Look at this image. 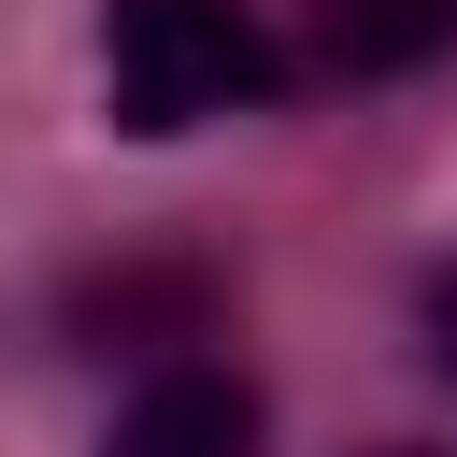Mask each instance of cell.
Instances as JSON below:
<instances>
[{"instance_id": "4", "label": "cell", "mask_w": 457, "mask_h": 457, "mask_svg": "<svg viewBox=\"0 0 457 457\" xmlns=\"http://www.w3.org/2000/svg\"><path fill=\"white\" fill-rule=\"evenodd\" d=\"M300 57H314V71H343V86H400V71L457 57V0H314Z\"/></svg>"}, {"instance_id": "6", "label": "cell", "mask_w": 457, "mask_h": 457, "mask_svg": "<svg viewBox=\"0 0 457 457\" xmlns=\"http://www.w3.org/2000/svg\"><path fill=\"white\" fill-rule=\"evenodd\" d=\"M357 457H443V443H357Z\"/></svg>"}, {"instance_id": "5", "label": "cell", "mask_w": 457, "mask_h": 457, "mask_svg": "<svg viewBox=\"0 0 457 457\" xmlns=\"http://www.w3.org/2000/svg\"><path fill=\"white\" fill-rule=\"evenodd\" d=\"M428 357L457 371V271H428Z\"/></svg>"}, {"instance_id": "1", "label": "cell", "mask_w": 457, "mask_h": 457, "mask_svg": "<svg viewBox=\"0 0 457 457\" xmlns=\"http://www.w3.org/2000/svg\"><path fill=\"white\" fill-rule=\"evenodd\" d=\"M286 86H300V57L257 0H100V129H129V143L271 114Z\"/></svg>"}, {"instance_id": "3", "label": "cell", "mask_w": 457, "mask_h": 457, "mask_svg": "<svg viewBox=\"0 0 457 457\" xmlns=\"http://www.w3.org/2000/svg\"><path fill=\"white\" fill-rule=\"evenodd\" d=\"M57 328H71V357H129V371L200 357V343H214V271H200V257H114V271H71Z\"/></svg>"}, {"instance_id": "2", "label": "cell", "mask_w": 457, "mask_h": 457, "mask_svg": "<svg viewBox=\"0 0 457 457\" xmlns=\"http://www.w3.org/2000/svg\"><path fill=\"white\" fill-rule=\"evenodd\" d=\"M271 443V400H257V371L243 357H157V371H129V400H114V428H100V457H257Z\"/></svg>"}]
</instances>
